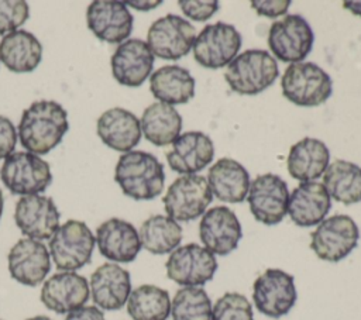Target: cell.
I'll use <instances>...</instances> for the list:
<instances>
[{
    "label": "cell",
    "instance_id": "obj_19",
    "mask_svg": "<svg viewBox=\"0 0 361 320\" xmlns=\"http://www.w3.org/2000/svg\"><path fill=\"white\" fill-rule=\"evenodd\" d=\"M154 58L145 41L138 38L126 39L111 55V73L120 85L138 87L151 76Z\"/></svg>",
    "mask_w": 361,
    "mask_h": 320
},
{
    "label": "cell",
    "instance_id": "obj_16",
    "mask_svg": "<svg viewBox=\"0 0 361 320\" xmlns=\"http://www.w3.org/2000/svg\"><path fill=\"white\" fill-rule=\"evenodd\" d=\"M86 21L89 30L99 39L121 44L130 37L134 18L123 1L96 0L86 10Z\"/></svg>",
    "mask_w": 361,
    "mask_h": 320
},
{
    "label": "cell",
    "instance_id": "obj_5",
    "mask_svg": "<svg viewBox=\"0 0 361 320\" xmlns=\"http://www.w3.org/2000/svg\"><path fill=\"white\" fill-rule=\"evenodd\" d=\"M96 238L86 223L68 220L49 238V255L61 271L75 272L90 262Z\"/></svg>",
    "mask_w": 361,
    "mask_h": 320
},
{
    "label": "cell",
    "instance_id": "obj_14",
    "mask_svg": "<svg viewBox=\"0 0 361 320\" xmlns=\"http://www.w3.org/2000/svg\"><path fill=\"white\" fill-rule=\"evenodd\" d=\"M247 200L257 221L267 226L278 224L288 214V185L274 173L258 175L250 183Z\"/></svg>",
    "mask_w": 361,
    "mask_h": 320
},
{
    "label": "cell",
    "instance_id": "obj_21",
    "mask_svg": "<svg viewBox=\"0 0 361 320\" xmlns=\"http://www.w3.org/2000/svg\"><path fill=\"white\" fill-rule=\"evenodd\" d=\"M90 296L100 310L121 309L131 293L130 272L114 262L102 264L90 276Z\"/></svg>",
    "mask_w": 361,
    "mask_h": 320
},
{
    "label": "cell",
    "instance_id": "obj_24",
    "mask_svg": "<svg viewBox=\"0 0 361 320\" xmlns=\"http://www.w3.org/2000/svg\"><path fill=\"white\" fill-rule=\"evenodd\" d=\"M331 207V197L319 182H302L289 195L288 214L299 227L320 224Z\"/></svg>",
    "mask_w": 361,
    "mask_h": 320
},
{
    "label": "cell",
    "instance_id": "obj_13",
    "mask_svg": "<svg viewBox=\"0 0 361 320\" xmlns=\"http://www.w3.org/2000/svg\"><path fill=\"white\" fill-rule=\"evenodd\" d=\"M195 38V27L188 20L176 14H166L151 24L147 44L154 56L176 61L188 55Z\"/></svg>",
    "mask_w": 361,
    "mask_h": 320
},
{
    "label": "cell",
    "instance_id": "obj_37",
    "mask_svg": "<svg viewBox=\"0 0 361 320\" xmlns=\"http://www.w3.org/2000/svg\"><path fill=\"white\" fill-rule=\"evenodd\" d=\"M179 6L183 11V14L188 18H192L195 21H206L210 18L220 7L219 1L216 0H180Z\"/></svg>",
    "mask_w": 361,
    "mask_h": 320
},
{
    "label": "cell",
    "instance_id": "obj_34",
    "mask_svg": "<svg viewBox=\"0 0 361 320\" xmlns=\"http://www.w3.org/2000/svg\"><path fill=\"white\" fill-rule=\"evenodd\" d=\"M212 302L204 289L200 286L180 288L172 302V320H212Z\"/></svg>",
    "mask_w": 361,
    "mask_h": 320
},
{
    "label": "cell",
    "instance_id": "obj_23",
    "mask_svg": "<svg viewBox=\"0 0 361 320\" xmlns=\"http://www.w3.org/2000/svg\"><path fill=\"white\" fill-rule=\"evenodd\" d=\"M214 156V145L202 131H186L172 142L166 152V161L172 171L183 175H195L204 169Z\"/></svg>",
    "mask_w": 361,
    "mask_h": 320
},
{
    "label": "cell",
    "instance_id": "obj_6",
    "mask_svg": "<svg viewBox=\"0 0 361 320\" xmlns=\"http://www.w3.org/2000/svg\"><path fill=\"white\" fill-rule=\"evenodd\" d=\"M4 186L20 196L38 195L52 182V173L47 161L31 152L10 154L0 169Z\"/></svg>",
    "mask_w": 361,
    "mask_h": 320
},
{
    "label": "cell",
    "instance_id": "obj_33",
    "mask_svg": "<svg viewBox=\"0 0 361 320\" xmlns=\"http://www.w3.org/2000/svg\"><path fill=\"white\" fill-rule=\"evenodd\" d=\"M127 313L133 320H166L171 314L169 293L155 285H141L131 290Z\"/></svg>",
    "mask_w": 361,
    "mask_h": 320
},
{
    "label": "cell",
    "instance_id": "obj_25",
    "mask_svg": "<svg viewBox=\"0 0 361 320\" xmlns=\"http://www.w3.org/2000/svg\"><path fill=\"white\" fill-rule=\"evenodd\" d=\"M97 135L100 140L114 151L128 152L141 140L140 120L131 111L113 107L102 113L97 118Z\"/></svg>",
    "mask_w": 361,
    "mask_h": 320
},
{
    "label": "cell",
    "instance_id": "obj_18",
    "mask_svg": "<svg viewBox=\"0 0 361 320\" xmlns=\"http://www.w3.org/2000/svg\"><path fill=\"white\" fill-rule=\"evenodd\" d=\"M7 262L11 278L25 286L39 285L51 269L48 248L32 238L18 240L8 251Z\"/></svg>",
    "mask_w": 361,
    "mask_h": 320
},
{
    "label": "cell",
    "instance_id": "obj_4",
    "mask_svg": "<svg viewBox=\"0 0 361 320\" xmlns=\"http://www.w3.org/2000/svg\"><path fill=\"white\" fill-rule=\"evenodd\" d=\"M283 96L296 106L316 107L333 93L330 75L313 62L290 63L281 79Z\"/></svg>",
    "mask_w": 361,
    "mask_h": 320
},
{
    "label": "cell",
    "instance_id": "obj_29",
    "mask_svg": "<svg viewBox=\"0 0 361 320\" xmlns=\"http://www.w3.org/2000/svg\"><path fill=\"white\" fill-rule=\"evenodd\" d=\"M149 90L161 103L185 104L195 96V79L183 66L165 65L149 76Z\"/></svg>",
    "mask_w": 361,
    "mask_h": 320
},
{
    "label": "cell",
    "instance_id": "obj_20",
    "mask_svg": "<svg viewBox=\"0 0 361 320\" xmlns=\"http://www.w3.org/2000/svg\"><path fill=\"white\" fill-rule=\"evenodd\" d=\"M89 296L90 288L87 279L69 271H62L48 278L39 293L42 304L58 314H68L85 306Z\"/></svg>",
    "mask_w": 361,
    "mask_h": 320
},
{
    "label": "cell",
    "instance_id": "obj_28",
    "mask_svg": "<svg viewBox=\"0 0 361 320\" xmlns=\"http://www.w3.org/2000/svg\"><path fill=\"white\" fill-rule=\"evenodd\" d=\"M41 58V42L25 30L8 32L0 41V61L14 73L32 72L39 65Z\"/></svg>",
    "mask_w": 361,
    "mask_h": 320
},
{
    "label": "cell",
    "instance_id": "obj_35",
    "mask_svg": "<svg viewBox=\"0 0 361 320\" xmlns=\"http://www.w3.org/2000/svg\"><path fill=\"white\" fill-rule=\"evenodd\" d=\"M212 320H254L252 306L244 295L227 292L216 300Z\"/></svg>",
    "mask_w": 361,
    "mask_h": 320
},
{
    "label": "cell",
    "instance_id": "obj_32",
    "mask_svg": "<svg viewBox=\"0 0 361 320\" xmlns=\"http://www.w3.org/2000/svg\"><path fill=\"white\" fill-rule=\"evenodd\" d=\"M141 247L155 255L171 254L182 241V227L168 216L154 214L138 230Z\"/></svg>",
    "mask_w": 361,
    "mask_h": 320
},
{
    "label": "cell",
    "instance_id": "obj_3",
    "mask_svg": "<svg viewBox=\"0 0 361 320\" xmlns=\"http://www.w3.org/2000/svg\"><path fill=\"white\" fill-rule=\"evenodd\" d=\"M278 75V63L269 52L247 49L227 65L224 79L233 92L254 96L269 87Z\"/></svg>",
    "mask_w": 361,
    "mask_h": 320
},
{
    "label": "cell",
    "instance_id": "obj_17",
    "mask_svg": "<svg viewBox=\"0 0 361 320\" xmlns=\"http://www.w3.org/2000/svg\"><path fill=\"white\" fill-rule=\"evenodd\" d=\"M199 237L212 254L227 255L237 248L243 230L234 211L226 206H216L204 211L199 223Z\"/></svg>",
    "mask_w": 361,
    "mask_h": 320
},
{
    "label": "cell",
    "instance_id": "obj_26",
    "mask_svg": "<svg viewBox=\"0 0 361 320\" xmlns=\"http://www.w3.org/2000/svg\"><path fill=\"white\" fill-rule=\"evenodd\" d=\"M330 151L327 145L317 140L305 137L289 149L286 166L293 179L300 182H313L320 178L329 166Z\"/></svg>",
    "mask_w": 361,
    "mask_h": 320
},
{
    "label": "cell",
    "instance_id": "obj_9",
    "mask_svg": "<svg viewBox=\"0 0 361 320\" xmlns=\"http://www.w3.org/2000/svg\"><path fill=\"white\" fill-rule=\"evenodd\" d=\"M241 34L227 23L206 25L193 41L195 61L209 69L228 65L241 48Z\"/></svg>",
    "mask_w": 361,
    "mask_h": 320
},
{
    "label": "cell",
    "instance_id": "obj_8",
    "mask_svg": "<svg viewBox=\"0 0 361 320\" xmlns=\"http://www.w3.org/2000/svg\"><path fill=\"white\" fill-rule=\"evenodd\" d=\"M358 238L355 221L347 214H334L317 224L310 234V248L320 259L338 262L357 247Z\"/></svg>",
    "mask_w": 361,
    "mask_h": 320
},
{
    "label": "cell",
    "instance_id": "obj_12",
    "mask_svg": "<svg viewBox=\"0 0 361 320\" xmlns=\"http://www.w3.org/2000/svg\"><path fill=\"white\" fill-rule=\"evenodd\" d=\"M166 275L180 286H203L217 271L214 254L195 242L173 250L165 262Z\"/></svg>",
    "mask_w": 361,
    "mask_h": 320
},
{
    "label": "cell",
    "instance_id": "obj_30",
    "mask_svg": "<svg viewBox=\"0 0 361 320\" xmlns=\"http://www.w3.org/2000/svg\"><path fill=\"white\" fill-rule=\"evenodd\" d=\"M141 133L157 147L172 144L182 130V117L173 106L166 103L149 104L140 120Z\"/></svg>",
    "mask_w": 361,
    "mask_h": 320
},
{
    "label": "cell",
    "instance_id": "obj_36",
    "mask_svg": "<svg viewBox=\"0 0 361 320\" xmlns=\"http://www.w3.org/2000/svg\"><path fill=\"white\" fill-rule=\"evenodd\" d=\"M30 16L28 4L23 0H0V34L13 32Z\"/></svg>",
    "mask_w": 361,
    "mask_h": 320
},
{
    "label": "cell",
    "instance_id": "obj_27",
    "mask_svg": "<svg viewBox=\"0 0 361 320\" xmlns=\"http://www.w3.org/2000/svg\"><path fill=\"white\" fill-rule=\"evenodd\" d=\"M207 183L212 195L227 203L243 202L250 189V175L247 169L231 158H220L209 169Z\"/></svg>",
    "mask_w": 361,
    "mask_h": 320
},
{
    "label": "cell",
    "instance_id": "obj_44",
    "mask_svg": "<svg viewBox=\"0 0 361 320\" xmlns=\"http://www.w3.org/2000/svg\"><path fill=\"white\" fill-rule=\"evenodd\" d=\"M3 203H4V199H3V193L0 190V219H1V214H3Z\"/></svg>",
    "mask_w": 361,
    "mask_h": 320
},
{
    "label": "cell",
    "instance_id": "obj_43",
    "mask_svg": "<svg viewBox=\"0 0 361 320\" xmlns=\"http://www.w3.org/2000/svg\"><path fill=\"white\" fill-rule=\"evenodd\" d=\"M27 320H52V319H49L48 316H34V317H30Z\"/></svg>",
    "mask_w": 361,
    "mask_h": 320
},
{
    "label": "cell",
    "instance_id": "obj_7",
    "mask_svg": "<svg viewBox=\"0 0 361 320\" xmlns=\"http://www.w3.org/2000/svg\"><path fill=\"white\" fill-rule=\"evenodd\" d=\"M207 179L200 175H183L168 187L162 203L168 217L175 221H192L204 214L212 202Z\"/></svg>",
    "mask_w": 361,
    "mask_h": 320
},
{
    "label": "cell",
    "instance_id": "obj_31",
    "mask_svg": "<svg viewBox=\"0 0 361 320\" xmlns=\"http://www.w3.org/2000/svg\"><path fill=\"white\" fill-rule=\"evenodd\" d=\"M323 186L340 203L361 202V166L344 159L333 161L323 173Z\"/></svg>",
    "mask_w": 361,
    "mask_h": 320
},
{
    "label": "cell",
    "instance_id": "obj_40",
    "mask_svg": "<svg viewBox=\"0 0 361 320\" xmlns=\"http://www.w3.org/2000/svg\"><path fill=\"white\" fill-rule=\"evenodd\" d=\"M65 320H106L103 312L96 306H82L69 312Z\"/></svg>",
    "mask_w": 361,
    "mask_h": 320
},
{
    "label": "cell",
    "instance_id": "obj_42",
    "mask_svg": "<svg viewBox=\"0 0 361 320\" xmlns=\"http://www.w3.org/2000/svg\"><path fill=\"white\" fill-rule=\"evenodd\" d=\"M343 7L350 10L354 16L361 17V1L355 0V1H343Z\"/></svg>",
    "mask_w": 361,
    "mask_h": 320
},
{
    "label": "cell",
    "instance_id": "obj_1",
    "mask_svg": "<svg viewBox=\"0 0 361 320\" xmlns=\"http://www.w3.org/2000/svg\"><path fill=\"white\" fill-rule=\"evenodd\" d=\"M69 128L66 110L54 100L34 101L24 110L17 133L21 145L31 154L52 151Z\"/></svg>",
    "mask_w": 361,
    "mask_h": 320
},
{
    "label": "cell",
    "instance_id": "obj_10",
    "mask_svg": "<svg viewBox=\"0 0 361 320\" xmlns=\"http://www.w3.org/2000/svg\"><path fill=\"white\" fill-rule=\"evenodd\" d=\"M313 41L310 24L299 14H288L275 21L268 32L269 49L282 62H302L312 51Z\"/></svg>",
    "mask_w": 361,
    "mask_h": 320
},
{
    "label": "cell",
    "instance_id": "obj_39",
    "mask_svg": "<svg viewBox=\"0 0 361 320\" xmlns=\"http://www.w3.org/2000/svg\"><path fill=\"white\" fill-rule=\"evenodd\" d=\"M290 6V0H252L251 7L259 14L268 18H276L286 14Z\"/></svg>",
    "mask_w": 361,
    "mask_h": 320
},
{
    "label": "cell",
    "instance_id": "obj_22",
    "mask_svg": "<svg viewBox=\"0 0 361 320\" xmlns=\"http://www.w3.org/2000/svg\"><path fill=\"white\" fill-rule=\"evenodd\" d=\"M94 238L100 254L114 264L133 262L142 248L135 227L117 217L103 221Z\"/></svg>",
    "mask_w": 361,
    "mask_h": 320
},
{
    "label": "cell",
    "instance_id": "obj_38",
    "mask_svg": "<svg viewBox=\"0 0 361 320\" xmlns=\"http://www.w3.org/2000/svg\"><path fill=\"white\" fill-rule=\"evenodd\" d=\"M17 142V130L11 120L0 116V159H6L13 154Z\"/></svg>",
    "mask_w": 361,
    "mask_h": 320
},
{
    "label": "cell",
    "instance_id": "obj_41",
    "mask_svg": "<svg viewBox=\"0 0 361 320\" xmlns=\"http://www.w3.org/2000/svg\"><path fill=\"white\" fill-rule=\"evenodd\" d=\"M162 1H127L126 6H131L137 10H151L159 6Z\"/></svg>",
    "mask_w": 361,
    "mask_h": 320
},
{
    "label": "cell",
    "instance_id": "obj_2",
    "mask_svg": "<svg viewBox=\"0 0 361 320\" xmlns=\"http://www.w3.org/2000/svg\"><path fill=\"white\" fill-rule=\"evenodd\" d=\"M114 180L126 196L135 200H151L164 189V165L149 152L128 151L117 161Z\"/></svg>",
    "mask_w": 361,
    "mask_h": 320
},
{
    "label": "cell",
    "instance_id": "obj_15",
    "mask_svg": "<svg viewBox=\"0 0 361 320\" xmlns=\"http://www.w3.org/2000/svg\"><path fill=\"white\" fill-rule=\"evenodd\" d=\"M59 210L54 200L41 195L21 196L16 203L14 221L27 238L48 240L59 228Z\"/></svg>",
    "mask_w": 361,
    "mask_h": 320
},
{
    "label": "cell",
    "instance_id": "obj_11",
    "mask_svg": "<svg viewBox=\"0 0 361 320\" xmlns=\"http://www.w3.org/2000/svg\"><path fill=\"white\" fill-rule=\"evenodd\" d=\"M296 299L295 279L282 269H267L252 285V300L257 310L272 319L288 314L295 306Z\"/></svg>",
    "mask_w": 361,
    "mask_h": 320
}]
</instances>
